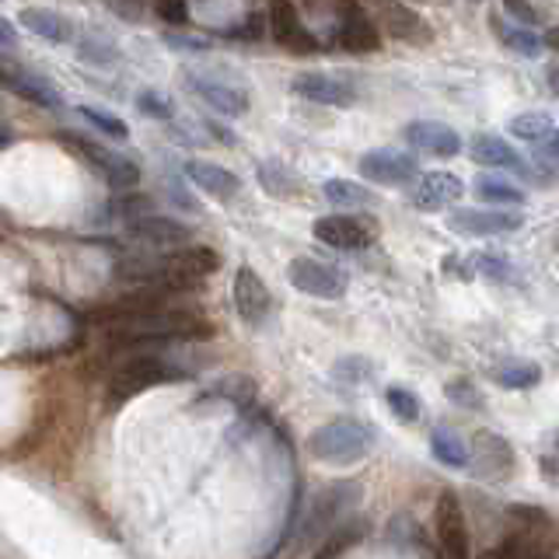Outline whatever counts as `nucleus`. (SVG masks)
I'll use <instances>...</instances> for the list:
<instances>
[{"instance_id":"obj_1","label":"nucleus","mask_w":559,"mask_h":559,"mask_svg":"<svg viewBox=\"0 0 559 559\" xmlns=\"http://www.w3.org/2000/svg\"><path fill=\"white\" fill-rule=\"evenodd\" d=\"M105 336L116 346H140V343H182V340H210L214 325L200 314L168 308L154 314H136V319H119L105 325Z\"/></svg>"},{"instance_id":"obj_2","label":"nucleus","mask_w":559,"mask_h":559,"mask_svg":"<svg viewBox=\"0 0 559 559\" xmlns=\"http://www.w3.org/2000/svg\"><path fill=\"white\" fill-rule=\"evenodd\" d=\"M364 489L354 479H340V483H329L325 489L311 497V507L297 528V552H305L311 546H322V542L340 528V524L349 518V511L360 503Z\"/></svg>"},{"instance_id":"obj_3","label":"nucleus","mask_w":559,"mask_h":559,"mask_svg":"<svg viewBox=\"0 0 559 559\" xmlns=\"http://www.w3.org/2000/svg\"><path fill=\"white\" fill-rule=\"evenodd\" d=\"M374 441H378V430L371 424H364V419H354V416H340L322 424L319 430H311L308 451H311V459H319L325 465H354L371 454Z\"/></svg>"},{"instance_id":"obj_4","label":"nucleus","mask_w":559,"mask_h":559,"mask_svg":"<svg viewBox=\"0 0 559 559\" xmlns=\"http://www.w3.org/2000/svg\"><path fill=\"white\" fill-rule=\"evenodd\" d=\"M171 378H175L171 364H165L157 354H133V357H127L112 371V378H109V402H112V406H116V402H130L140 392L154 389V384H165Z\"/></svg>"},{"instance_id":"obj_5","label":"nucleus","mask_w":559,"mask_h":559,"mask_svg":"<svg viewBox=\"0 0 559 559\" xmlns=\"http://www.w3.org/2000/svg\"><path fill=\"white\" fill-rule=\"evenodd\" d=\"M378 231L381 227L374 217H357V214H329L314 221V238L325 241L329 249H343V252H357L374 245Z\"/></svg>"},{"instance_id":"obj_6","label":"nucleus","mask_w":559,"mask_h":559,"mask_svg":"<svg viewBox=\"0 0 559 559\" xmlns=\"http://www.w3.org/2000/svg\"><path fill=\"white\" fill-rule=\"evenodd\" d=\"M287 280L311 297H322V301H340L349 287V276L336 266H329L322 259H308V255H297L290 266H287Z\"/></svg>"},{"instance_id":"obj_7","label":"nucleus","mask_w":559,"mask_h":559,"mask_svg":"<svg viewBox=\"0 0 559 559\" xmlns=\"http://www.w3.org/2000/svg\"><path fill=\"white\" fill-rule=\"evenodd\" d=\"M433 528H437V546H441L444 559H472V535L465 524L462 500L454 493L437 497Z\"/></svg>"},{"instance_id":"obj_8","label":"nucleus","mask_w":559,"mask_h":559,"mask_svg":"<svg viewBox=\"0 0 559 559\" xmlns=\"http://www.w3.org/2000/svg\"><path fill=\"white\" fill-rule=\"evenodd\" d=\"M67 144L74 147L84 162H92V168L102 175L105 182H109L116 192H127L140 182V168L130 162V157H122L116 151H105L98 144H92L87 136H78V133H67Z\"/></svg>"},{"instance_id":"obj_9","label":"nucleus","mask_w":559,"mask_h":559,"mask_svg":"<svg viewBox=\"0 0 559 559\" xmlns=\"http://www.w3.org/2000/svg\"><path fill=\"white\" fill-rule=\"evenodd\" d=\"M360 175L378 186H409L419 175V162L409 151L378 147L360 157Z\"/></svg>"},{"instance_id":"obj_10","label":"nucleus","mask_w":559,"mask_h":559,"mask_svg":"<svg viewBox=\"0 0 559 559\" xmlns=\"http://www.w3.org/2000/svg\"><path fill=\"white\" fill-rule=\"evenodd\" d=\"M465 197V182L459 175L451 171H427V175H416L413 186H409V200L416 210H448L451 203H459Z\"/></svg>"},{"instance_id":"obj_11","label":"nucleus","mask_w":559,"mask_h":559,"mask_svg":"<svg viewBox=\"0 0 559 559\" xmlns=\"http://www.w3.org/2000/svg\"><path fill=\"white\" fill-rule=\"evenodd\" d=\"M235 311L245 325H262L273 311V294L252 266L235 273Z\"/></svg>"},{"instance_id":"obj_12","label":"nucleus","mask_w":559,"mask_h":559,"mask_svg":"<svg viewBox=\"0 0 559 559\" xmlns=\"http://www.w3.org/2000/svg\"><path fill=\"white\" fill-rule=\"evenodd\" d=\"M468 468L476 472V476L500 479L514 468V451L500 433L479 430L476 437H472V448H468Z\"/></svg>"},{"instance_id":"obj_13","label":"nucleus","mask_w":559,"mask_h":559,"mask_svg":"<svg viewBox=\"0 0 559 559\" xmlns=\"http://www.w3.org/2000/svg\"><path fill=\"white\" fill-rule=\"evenodd\" d=\"M294 92L308 98V102H319V105H332V109H349L357 102V87L336 78V74H325V70H308V74H297L294 78Z\"/></svg>"},{"instance_id":"obj_14","label":"nucleus","mask_w":559,"mask_h":559,"mask_svg":"<svg viewBox=\"0 0 559 559\" xmlns=\"http://www.w3.org/2000/svg\"><path fill=\"white\" fill-rule=\"evenodd\" d=\"M402 140H406L409 147L424 151V154H433V157H454V154H462V147H465L459 130H451L448 122H437V119H413V122H406Z\"/></svg>"},{"instance_id":"obj_15","label":"nucleus","mask_w":559,"mask_h":559,"mask_svg":"<svg viewBox=\"0 0 559 559\" xmlns=\"http://www.w3.org/2000/svg\"><path fill=\"white\" fill-rule=\"evenodd\" d=\"M524 224L514 210H451V227L472 238H493V235H514Z\"/></svg>"},{"instance_id":"obj_16","label":"nucleus","mask_w":559,"mask_h":559,"mask_svg":"<svg viewBox=\"0 0 559 559\" xmlns=\"http://www.w3.org/2000/svg\"><path fill=\"white\" fill-rule=\"evenodd\" d=\"M127 231L133 241H144L154 245V249H182V245H192V227L175 221V217H162V214H147V217H136L127 224Z\"/></svg>"},{"instance_id":"obj_17","label":"nucleus","mask_w":559,"mask_h":559,"mask_svg":"<svg viewBox=\"0 0 559 559\" xmlns=\"http://www.w3.org/2000/svg\"><path fill=\"white\" fill-rule=\"evenodd\" d=\"M266 28L270 35L280 43V46H287L294 52H311V49H319V43H314V35L311 28L301 25V17H297V8L294 4H273L270 14H266Z\"/></svg>"},{"instance_id":"obj_18","label":"nucleus","mask_w":559,"mask_h":559,"mask_svg":"<svg viewBox=\"0 0 559 559\" xmlns=\"http://www.w3.org/2000/svg\"><path fill=\"white\" fill-rule=\"evenodd\" d=\"M468 154H472V162L483 165V168H507L514 175H528V165H524V157L518 154V147H511L497 133H476V136H472V144H468Z\"/></svg>"},{"instance_id":"obj_19","label":"nucleus","mask_w":559,"mask_h":559,"mask_svg":"<svg viewBox=\"0 0 559 559\" xmlns=\"http://www.w3.org/2000/svg\"><path fill=\"white\" fill-rule=\"evenodd\" d=\"M186 175H189V182L192 186H200L206 197H214V200H235L238 192H241V179L235 171H227L224 165L217 162H203V157H192V162L186 165Z\"/></svg>"},{"instance_id":"obj_20","label":"nucleus","mask_w":559,"mask_h":559,"mask_svg":"<svg viewBox=\"0 0 559 559\" xmlns=\"http://www.w3.org/2000/svg\"><path fill=\"white\" fill-rule=\"evenodd\" d=\"M186 81H189L192 92H197L210 109H217L221 116L238 119V116L249 112V95H245L241 87L224 84V81H210V78H197V74H186Z\"/></svg>"},{"instance_id":"obj_21","label":"nucleus","mask_w":559,"mask_h":559,"mask_svg":"<svg viewBox=\"0 0 559 559\" xmlns=\"http://www.w3.org/2000/svg\"><path fill=\"white\" fill-rule=\"evenodd\" d=\"M336 39L349 52H374L381 46V32H378V25L360 8H346Z\"/></svg>"},{"instance_id":"obj_22","label":"nucleus","mask_w":559,"mask_h":559,"mask_svg":"<svg viewBox=\"0 0 559 559\" xmlns=\"http://www.w3.org/2000/svg\"><path fill=\"white\" fill-rule=\"evenodd\" d=\"M22 25L39 35L46 43H74V22L60 11H49V8H25L22 11Z\"/></svg>"},{"instance_id":"obj_23","label":"nucleus","mask_w":559,"mask_h":559,"mask_svg":"<svg viewBox=\"0 0 559 559\" xmlns=\"http://www.w3.org/2000/svg\"><path fill=\"white\" fill-rule=\"evenodd\" d=\"M259 182L273 200H297L305 192L301 175L284 162H262L259 165Z\"/></svg>"},{"instance_id":"obj_24","label":"nucleus","mask_w":559,"mask_h":559,"mask_svg":"<svg viewBox=\"0 0 559 559\" xmlns=\"http://www.w3.org/2000/svg\"><path fill=\"white\" fill-rule=\"evenodd\" d=\"M381 22H384V28H389V35H395V39H406V43L430 39V25L413 8H406V4L381 8Z\"/></svg>"},{"instance_id":"obj_25","label":"nucleus","mask_w":559,"mask_h":559,"mask_svg":"<svg viewBox=\"0 0 559 559\" xmlns=\"http://www.w3.org/2000/svg\"><path fill=\"white\" fill-rule=\"evenodd\" d=\"M493 28L500 35V43L507 49H514L518 57H524V60H535V57H542V49H546V43H542V35L535 28H524V25H514V22H500V17H493Z\"/></svg>"},{"instance_id":"obj_26","label":"nucleus","mask_w":559,"mask_h":559,"mask_svg":"<svg viewBox=\"0 0 559 559\" xmlns=\"http://www.w3.org/2000/svg\"><path fill=\"white\" fill-rule=\"evenodd\" d=\"M322 197L332 206H340V210H367V206H374V200H378L367 186L349 182V179H329L322 186Z\"/></svg>"},{"instance_id":"obj_27","label":"nucleus","mask_w":559,"mask_h":559,"mask_svg":"<svg viewBox=\"0 0 559 559\" xmlns=\"http://www.w3.org/2000/svg\"><path fill=\"white\" fill-rule=\"evenodd\" d=\"M430 451H433V459L441 465H448V468H468V448L454 430L437 427L430 433Z\"/></svg>"},{"instance_id":"obj_28","label":"nucleus","mask_w":559,"mask_h":559,"mask_svg":"<svg viewBox=\"0 0 559 559\" xmlns=\"http://www.w3.org/2000/svg\"><path fill=\"white\" fill-rule=\"evenodd\" d=\"M507 130H511L518 140H528V144L535 147V144H542V140L556 136V122L549 112H521L507 122Z\"/></svg>"},{"instance_id":"obj_29","label":"nucleus","mask_w":559,"mask_h":559,"mask_svg":"<svg viewBox=\"0 0 559 559\" xmlns=\"http://www.w3.org/2000/svg\"><path fill=\"white\" fill-rule=\"evenodd\" d=\"M11 87L17 95H25L32 98L35 105H46V109H60V95H57V87H52L49 81L43 78H35V74H8Z\"/></svg>"},{"instance_id":"obj_30","label":"nucleus","mask_w":559,"mask_h":559,"mask_svg":"<svg viewBox=\"0 0 559 559\" xmlns=\"http://www.w3.org/2000/svg\"><path fill=\"white\" fill-rule=\"evenodd\" d=\"M493 378L503 384V389H532V384H538L542 381V371L535 364H528V360H503L497 371H493Z\"/></svg>"},{"instance_id":"obj_31","label":"nucleus","mask_w":559,"mask_h":559,"mask_svg":"<svg viewBox=\"0 0 559 559\" xmlns=\"http://www.w3.org/2000/svg\"><path fill=\"white\" fill-rule=\"evenodd\" d=\"M476 197L486 200V203H497V206H521L524 203V192L511 182L503 179H489V175H483V179H476Z\"/></svg>"},{"instance_id":"obj_32","label":"nucleus","mask_w":559,"mask_h":559,"mask_svg":"<svg viewBox=\"0 0 559 559\" xmlns=\"http://www.w3.org/2000/svg\"><path fill=\"white\" fill-rule=\"evenodd\" d=\"M364 535V524L360 521H349V524H340L336 532H332L322 546H319V552H314V559H340L354 542Z\"/></svg>"},{"instance_id":"obj_33","label":"nucleus","mask_w":559,"mask_h":559,"mask_svg":"<svg viewBox=\"0 0 559 559\" xmlns=\"http://www.w3.org/2000/svg\"><path fill=\"white\" fill-rule=\"evenodd\" d=\"M78 52H81V60H84V63H98V67L112 63V60L119 57L116 46H112L109 39H105L102 32H87V35H81Z\"/></svg>"},{"instance_id":"obj_34","label":"nucleus","mask_w":559,"mask_h":559,"mask_svg":"<svg viewBox=\"0 0 559 559\" xmlns=\"http://www.w3.org/2000/svg\"><path fill=\"white\" fill-rule=\"evenodd\" d=\"M87 122H92L95 130H102L105 136H112V140H130V127L122 122L116 112H105L98 109V105H84V109H78Z\"/></svg>"},{"instance_id":"obj_35","label":"nucleus","mask_w":559,"mask_h":559,"mask_svg":"<svg viewBox=\"0 0 559 559\" xmlns=\"http://www.w3.org/2000/svg\"><path fill=\"white\" fill-rule=\"evenodd\" d=\"M384 402H389V409L402 424H416L419 419V399L409 389H402V384H392V389L384 392Z\"/></svg>"},{"instance_id":"obj_36","label":"nucleus","mask_w":559,"mask_h":559,"mask_svg":"<svg viewBox=\"0 0 559 559\" xmlns=\"http://www.w3.org/2000/svg\"><path fill=\"white\" fill-rule=\"evenodd\" d=\"M476 270H479L486 280H493V284H514V280H518V270H514L503 255H497V252H483V255L476 259Z\"/></svg>"},{"instance_id":"obj_37","label":"nucleus","mask_w":559,"mask_h":559,"mask_svg":"<svg viewBox=\"0 0 559 559\" xmlns=\"http://www.w3.org/2000/svg\"><path fill=\"white\" fill-rule=\"evenodd\" d=\"M136 105H140V112L151 116V119H171V102L165 95H157V92H140L136 95Z\"/></svg>"},{"instance_id":"obj_38","label":"nucleus","mask_w":559,"mask_h":559,"mask_svg":"<svg viewBox=\"0 0 559 559\" xmlns=\"http://www.w3.org/2000/svg\"><path fill=\"white\" fill-rule=\"evenodd\" d=\"M112 206L119 210L127 221H136V217H147V210H151V200H144L140 192H122V197L112 200Z\"/></svg>"},{"instance_id":"obj_39","label":"nucleus","mask_w":559,"mask_h":559,"mask_svg":"<svg viewBox=\"0 0 559 559\" xmlns=\"http://www.w3.org/2000/svg\"><path fill=\"white\" fill-rule=\"evenodd\" d=\"M157 14H162L165 22H171V25H186L189 22V8L182 4V0H162V4H157Z\"/></svg>"},{"instance_id":"obj_40","label":"nucleus","mask_w":559,"mask_h":559,"mask_svg":"<svg viewBox=\"0 0 559 559\" xmlns=\"http://www.w3.org/2000/svg\"><path fill=\"white\" fill-rule=\"evenodd\" d=\"M507 14L521 17V22H524V28H535V25L542 22V14H538L535 8H524V4H507Z\"/></svg>"},{"instance_id":"obj_41","label":"nucleus","mask_w":559,"mask_h":559,"mask_svg":"<svg viewBox=\"0 0 559 559\" xmlns=\"http://www.w3.org/2000/svg\"><path fill=\"white\" fill-rule=\"evenodd\" d=\"M0 46H8V49H14V46H17V32L11 28L8 17H0Z\"/></svg>"},{"instance_id":"obj_42","label":"nucleus","mask_w":559,"mask_h":559,"mask_svg":"<svg viewBox=\"0 0 559 559\" xmlns=\"http://www.w3.org/2000/svg\"><path fill=\"white\" fill-rule=\"evenodd\" d=\"M171 46H182V49H206L210 43L206 39H179V35H168Z\"/></svg>"},{"instance_id":"obj_43","label":"nucleus","mask_w":559,"mask_h":559,"mask_svg":"<svg viewBox=\"0 0 559 559\" xmlns=\"http://www.w3.org/2000/svg\"><path fill=\"white\" fill-rule=\"evenodd\" d=\"M8 144H11V133H8L4 127H0V151H4Z\"/></svg>"}]
</instances>
